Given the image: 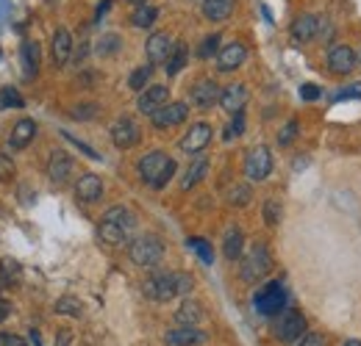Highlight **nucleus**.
I'll return each mask as SVG.
<instances>
[{"mask_svg": "<svg viewBox=\"0 0 361 346\" xmlns=\"http://www.w3.org/2000/svg\"><path fill=\"white\" fill-rule=\"evenodd\" d=\"M81 310H84V305L75 297H61L56 302V313H61V316H81Z\"/></svg>", "mask_w": 361, "mask_h": 346, "instance_id": "nucleus-39", "label": "nucleus"}, {"mask_svg": "<svg viewBox=\"0 0 361 346\" xmlns=\"http://www.w3.org/2000/svg\"><path fill=\"white\" fill-rule=\"evenodd\" d=\"M300 97H303V100H317V97H319V86L303 84V86H300Z\"/></svg>", "mask_w": 361, "mask_h": 346, "instance_id": "nucleus-50", "label": "nucleus"}, {"mask_svg": "<svg viewBox=\"0 0 361 346\" xmlns=\"http://www.w3.org/2000/svg\"><path fill=\"white\" fill-rule=\"evenodd\" d=\"M209 174V158L206 155H197L192 164H189V169H186V174L180 177V188L183 191H189V188H195L203 177Z\"/></svg>", "mask_w": 361, "mask_h": 346, "instance_id": "nucleus-27", "label": "nucleus"}, {"mask_svg": "<svg viewBox=\"0 0 361 346\" xmlns=\"http://www.w3.org/2000/svg\"><path fill=\"white\" fill-rule=\"evenodd\" d=\"M75 197H78L81 203H97V200L103 197V180L94 172L81 174L78 183H75Z\"/></svg>", "mask_w": 361, "mask_h": 346, "instance_id": "nucleus-23", "label": "nucleus"}, {"mask_svg": "<svg viewBox=\"0 0 361 346\" xmlns=\"http://www.w3.org/2000/svg\"><path fill=\"white\" fill-rule=\"evenodd\" d=\"M245 58H247V47L242 42H228L220 47V53H217V70L220 72H233V70H239L242 64H245Z\"/></svg>", "mask_w": 361, "mask_h": 346, "instance_id": "nucleus-17", "label": "nucleus"}, {"mask_svg": "<svg viewBox=\"0 0 361 346\" xmlns=\"http://www.w3.org/2000/svg\"><path fill=\"white\" fill-rule=\"evenodd\" d=\"M14 177V161L8 158V153H0V180L8 183Z\"/></svg>", "mask_w": 361, "mask_h": 346, "instance_id": "nucleus-46", "label": "nucleus"}, {"mask_svg": "<svg viewBox=\"0 0 361 346\" xmlns=\"http://www.w3.org/2000/svg\"><path fill=\"white\" fill-rule=\"evenodd\" d=\"M167 164H170V155H167L164 150H153V153H147V155L139 161V177H142L147 186H153V183L159 180V174L164 172Z\"/></svg>", "mask_w": 361, "mask_h": 346, "instance_id": "nucleus-16", "label": "nucleus"}, {"mask_svg": "<svg viewBox=\"0 0 361 346\" xmlns=\"http://www.w3.org/2000/svg\"><path fill=\"white\" fill-rule=\"evenodd\" d=\"M61 136H64V139H67L70 144H75V147H78V150H81V153H84L87 158H92V161H100V153H97V150H92V147L87 144V141L75 139V136H73V133H67V130H61Z\"/></svg>", "mask_w": 361, "mask_h": 346, "instance_id": "nucleus-44", "label": "nucleus"}, {"mask_svg": "<svg viewBox=\"0 0 361 346\" xmlns=\"http://www.w3.org/2000/svg\"><path fill=\"white\" fill-rule=\"evenodd\" d=\"M186 61H189V47H186V42H176V44H173V53H170V58L164 61V70H167V75H170V78H176L180 70L186 67Z\"/></svg>", "mask_w": 361, "mask_h": 346, "instance_id": "nucleus-29", "label": "nucleus"}, {"mask_svg": "<svg viewBox=\"0 0 361 346\" xmlns=\"http://www.w3.org/2000/svg\"><path fill=\"white\" fill-rule=\"evenodd\" d=\"M159 20V8L145 3V6H136V11L131 14V25L134 28H153V23Z\"/></svg>", "mask_w": 361, "mask_h": 346, "instance_id": "nucleus-31", "label": "nucleus"}, {"mask_svg": "<svg viewBox=\"0 0 361 346\" xmlns=\"http://www.w3.org/2000/svg\"><path fill=\"white\" fill-rule=\"evenodd\" d=\"M111 144L117 147V150H131L139 144V139H142V130L136 125L131 117H120L114 125H111Z\"/></svg>", "mask_w": 361, "mask_h": 346, "instance_id": "nucleus-7", "label": "nucleus"}, {"mask_svg": "<svg viewBox=\"0 0 361 346\" xmlns=\"http://www.w3.org/2000/svg\"><path fill=\"white\" fill-rule=\"evenodd\" d=\"M270 271H272V255H270V250H267V244L259 241V244H253V247L247 250V255L242 258L239 274H242L245 283L256 286V283H262Z\"/></svg>", "mask_w": 361, "mask_h": 346, "instance_id": "nucleus-1", "label": "nucleus"}, {"mask_svg": "<svg viewBox=\"0 0 361 346\" xmlns=\"http://www.w3.org/2000/svg\"><path fill=\"white\" fill-rule=\"evenodd\" d=\"M272 333H275V338H278L281 344H295V341H300V338L309 333V324H306L303 313H298V310H289V307H286V310H281V313H278Z\"/></svg>", "mask_w": 361, "mask_h": 346, "instance_id": "nucleus-3", "label": "nucleus"}, {"mask_svg": "<svg viewBox=\"0 0 361 346\" xmlns=\"http://www.w3.org/2000/svg\"><path fill=\"white\" fill-rule=\"evenodd\" d=\"M173 37L167 34V31H156V34H150L147 37V42H145V56H147V61L150 64H164L167 58H170V53H173Z\"/></svg>", "mask_w": 361, "mask_h": 346, "instance_id": "nucleus-13", "label": "nucleus"}, {"mask_svg": "<svg viewBox=\"0 0 361 346\" xmlns=\"http://www.w3.org/2000/svg\"><path fill=\"white\" fill-rule=\"evenodd\" d=\"M264 222L270 224V227H275L278 222H281V217H283V208H281V200H275V197H270L267 203H264Z\"/></svg>", "mask_w": 361, "mask_h": 346, "instance_id": "nucleus-38", "label": "nucleus"}, {"mask_svg": "<svg viewBox=\"0 0 361 346\" xmlns=\"http://www.w3.org/2000/svg\"><path fill=\"white\" fill-rule=\"evenodd\" d=\"M253 200V191H250V186H231V191H228V203L231 205H236V208H245L247 203Z\"/></svg>", "mask_w": 361, "mask_h": 346, "instance_id": "nucleus-36", "label": "nucleus"}, {"mask_svg": "<svg viewBox=\"0 0 361 346\" xmlns=\"http://www.w3.org/2000/svg\"><path fill=\"white\" fill-rule=\"evenodd\" d=\"M336 97H339V100H361V84H353V86L342 89Z\"/></svg>", "mask_w": 361, "mask_h": 346, "instance_id": "nucleus-49", "label": "nucleus"}, {"mask_svg": "<svg viewBox=\"0 0 361 346\" xmlns=\"http://www.w3.org/2000/svg\"><path fill=\"white\" fill-rule=\"evenodd\" d=\"M73 34L67 28H56L53 31V39H50V56H53V64L56 67H64L70 58H73Z\"/></svg>", "mask_w": 361, "mask_h": 346, "instance_id": "nucleus-18", "label": "nucleus"}, {"mask_svg": "<svg viewBox=\"0 0 361 346\" xmlns=\"http://www.w3.org/2000/svg\"><path fill=\"white\" fill-rule=\"evenodd\" d=\"M3 346H28L20 335H3Z\"/></svg>", "mask_w": 361, "mask_h": 346, "instance_id": "nucleus-51", "label": "nucleus"}, {"mask_svg": "<svg viewBox=\"0 0 361 346\" xmlns=\"http://www.w3.org/2000/svg\"><path fill=\"white\" fill-rule=\"evenodd\" d=\"M103 219H111V222H120V224H126V227H131V230H134V227H136V217H134V211H128L126 205H114V208H109V211L103 214Z\"/></svg>", "mask_w": 361, "mask_h": 346, "instance_id": "nucleus-35", "label": "nucleus"}, {"mask_svg": "<svg viewBox=\"0 0 361 346\" xmlns=\"http://www.w3.org/2000/svg\"><path fill=\"white\" fill-rule=\"evenodd\" d=\"M128 3H131V6H145L147 0H128Z\"/></svg>", "mask_w": 361, "mask_h": 346, "instance_id": "nucleus-55", "label": "nucleus"}, {"mask_svg": "<svg viewBox=\"0 0 361 346\" xmlns=\"http://www.w3.org/2000/svg\"><path fill=\"white\" fill-rule=\"evenodd\" d=\"M70 117L78 120V122H90V120L97 117V105H94V103H81V105H75V108L70 111Z\"/></svg>", "mask_w": 361, "mask_h": 346, "instance_id": "nucleus-41", "label": "nucleus"}, {"mask_svg": "<svg viewBox=\"0 0 361 346\" xmlns=\"http://www.w3.org/2000/svg\"><path fill=\"white\" fill-rule=\"evenodd\" d=\"M212 125L209 122H195L192 128L186 130V136L180 139V150L183 153H189V155H197V153H203L209 144H212Z\"/></svg>", "mask_w": 361, "mask_h": 346, "instance_id": "nucleus-11", "label": "nucleus"}, {"mask_svg": "<svg viewBox=\"0 0 361 346\" xmlns=\"http://www.w3.org/2000/svg\"><path fill=\"white\" fill-rule=\"evenodd\" d=\"M109 8H111V0H103V3L97 6V11H94V23H100V17H103Z\"/></svg>", "mask_w": 361, "mask_h": 346, "instance_id": "nucleus-52", "label": "nucleus"}, {"mask_svg": "<svg viewBox=\"0 0 361 346\" xmlns=\"http://www.w3.org/2000/svg\"><path fill=\"white\" fill-rule=\"evenodd\" d=\"M131 227H126V224H120V222H111V219H103L100 217V224H97V236H100V241L103 244H109V247H120V244H126L128 238H131Z\"/></svg>", "mask_w": 361, "mask_h": 346, "instance_id": "nucleus-19", "label": "nucleus"}, {"mask_svg": "<svg viewBox=\"0 0 361 346\" xmlns=\"http://www.w3.org/2000/svg\"><path fill=\"white\" fill-rule=\"evenodd\" d=\"M342 346H361V341H356V338H350V341H345Z\"/></svg>", "mask_w": 361, "mask_h": 346, "instance_id": "nucleus-54", "label": "nucleus"}, {"mask_svg": "<svg viewBox=\"0 0 361 346\" xmlns=\"http://www.w3.org/2000/svg\"><path fill=\"white\" fill-rule=\"evenodd\" d=\"M8 313H11V305L0 302V321H6V319H8Z\"/></svg>", "mask_w": 361, "mask_h": 346, "instance_id": "nucleus-53", "label": "nucleus"}, {"mask_svg": "<svg viewBox=\"0 0 361 346\" xmlns=\"http://www.w3.org/2000/svg\"><path fill=\"white\" fill-rule=\"evenodd\" d=\"M150 78H153V64L136 67L134 72L128 75V89H134V91H145L147 84H150Z\"/></svg>", "mask_w": 361, "mask_h": 346, "instance_id": "nucleus-33", "label": "nucleus"}, {"mask_svg": "<svg viewBox=\"0 0 361 346\" xmlns=\"http://www.w3.org/2000/svg\"><path fill=\"white\" fill-rule=\"evenodd\" d=\"M176 321L180 327H197L203 321V305L195 300H183L180 307L176 310Z\"/></svg>", "mask_w": 361, "mask_h": 346, "instance_id": "nucleus-26", "label": "nucleus"}, {"mask_svg": "<svg viewBox=\"0 0 361 346\" xmlns=\"http://www.w3.org/2000/svg\"><path fill=\"white\" fill-rule=\"evenodd\" d=\"M176 283H178V297L180 294H189V291L195 288V280H192V274H186V271H176Z\"/></svg>", "mask_w": 361, "mask_h": 346, "instance_id": "nucleus-47", "label": "nucleus"}, {"mask_svg": "<svg viewBox=\"0 0 361 346\" xmlns=\"http://www.w3.org/2000/svg\"><path fill=\"white\" fill-rule=\"evenodd\" d=\"M298 346H328V344H325V338H322L319 333H306V335L298 341Z\"/></svg>", "mask_w": 361, "mask_h": 346, "instance_id": "nucleus-48", "label": "nucleus"}, {"mask_svg": "<svg viewBox=\"0 0 361 346\" xmlns=\"http://www.w3.org/2000/svg\"><path fill=\"white\" fill-rule=\"evenodd\" d=\"M145 297H150L153 302H170L178 297V283H176V271H156L153 277L145 280L142 286Z\"/></svg>", "mask_w": 361, "mask_h": 346, "instance_id": "nucleus-5", "label": "nucleus"}, {"mask_svg": "<svg viewBox=\"0 0 361 346\" xmlns=\"http://www.w3.org/2000/svg\"><path fill=\"white\" fill-rule=\"evenodd\" d=\"M245 252V236L239 227H228L226 230V238H223V255L228 260H239Z\"/></svg>", "mask_w": 361, "mask_h": 346, "instance_id": "nucleus-28", "label": "nucleus"}, {"mask_svg": "<svg viewBox=\"0 0 361 346\" xmlns=\"http://www.w3.org/2000/svg\"><path fill=\"white\" fill-rule=\"evenodd\" d=\"M319 28H322V20H319L317 14H300V17L292 23L289 34H292V39L298 44H309L319 37Z\"/></svg>", "mask_w": 361, "mask_h": 346, "instance_id": "nucleus-15", "label": "nucleus"}, {"mask_svg": "<svg viewBox=\"0 0 361 346\" xmlns=\"http://www.w3.org/2000/svg\"><path fill=\"white\" fill-rule=\"evenodd\" d=\"M242 133H245V111H236L233 120H231V125L226 128V141L236 139V136H242Z\"/></svg>", "mask_w": 361, "mask_h": 346, "instance_id": "nucleus-43", "label": "nucleus"}, {"mask_svg": "<svg viewBox=\"0 0 361 346\" xmlns=\"http://www.w3.org/2000/svg\"><path fill=\"white\" fill-rule=\"evenodd\" d=\"M186 117H189V105L176 100V103H167L164 108H159V111L150 117V122H153L156 130H167V128L180 125V122H186Z\"/></svg>", "mask_w": 361, "mask_h": 346, "instance_id": "nucleus-9", "label": "nucleus"}, {"mask_svg": "<svg viewBox=\"0 0 361 346\" xmlns=\"http://www.w3.org/2000/svg\"><path fill=\"white\" fill-rule=\"evenodd\" d=\"M23 105H25V100H23V94L17 89L14 86L0 89V111L3 108H23Z\"/></svg>", "mask_w": 361, "mask_h": 346, "instance_id": "nucleus-37", "label": "nucleus"}, {"mask_svg": "<svg viewBox=\"0 0 361 346\" xmlns=\"http://www.w3.org/2000/svg\"><path fill=\"white\" fill-rule=\"evenodd\" d=\"M0 346H3V335H0Z\"/></svg>", "mask_w": 361, "mask_h": 346, "instance_id": "nucleus-56", "label": "nucleus"}, {"mask_svg": "<svg viewBox=\"0 0 361 346\" xmlns=\"http://www.w3.org/2000/svg\"><path fill=\"white\" fill-rule=\"evenodd\" d=\"M20 64H23V75L28 81L39 75V64H42V47H39V42H23V47H20Z\"/></svg>", "mask_w": 361, "mask_h": 346, "instance_id": "nucleus-21", "label": "nucleus"}, {"mask_svg": "<svg viewBox=\"0 0 361 346\" xmlns=\"http://www.w3.org/2000/svg\"><path fill=\"white\" fill-rule=\"evenodd\" d=\"M220 53V34H212V37H206L200 47H197V56L200 58H212V56H217Z\"/></svg>", "mask_w": 361, "mask_h": 346, "instance_id": "nucleus-40", "label": "nucleus"}, {"mask_svg": "<svg viewBox=\"0 0 361 346\" xmlns=\"http://www.w3.org/2000/svg\"><path fill=\"white\" fill-rule=\"evenodd\" d=\"M170 103V89L164 84H153L145 91H139V100H136V108L145 114V117H153L159 108H164Z\"/></svg>", "mask_w": 361, "mask_h": 346, "instance_id": "nucleus-8", "label": "nucleus"}, {"mask_svg": "<svg viewBox=\"0 0 361 346\" xmlns=\"http://www.w3.org/2000/svg\"><path fill=\"white\" fill-rule=\"evenodd\" d=\"M176 169H178V164H176V161H173V158H170V164H167V167H164V172L159 174V180H156V183H153V188H164V186H167V183H170V180H173V177H176Z\"/></svg>", "mask_w": 361, "mask_h": 346, "instance_id": "nucleus-45", "label": "nucleus"}, {"mask_svg": "<svg viewBox=\"0 0 361 346\" xmlns=\"http://www.w3.org/2000/svg\"><path fill=\"white\" fill-rule=\"evenodd\" d=\"M233 6L236 0H203L200 3V11L209 23H226L228 17L233 14Z\"/></svg>", "mask_w": 361, "mask_h": 346, "instance_id": "nucleus-25", "label": "nucleus"}, {"mask_svg": "<svg viewBox=\"0 0 361 346\" xmlns=\"http://www.w3.org/2000/svg\"><path fill=\"white\" fill-rule=\"evenodd\" d=\"M253 307L262 316H278L281 310H286V291L281 283H267L253 294Z\"/></svg>", "mask_w": 361, "mask_h": 346, "instance_id": "nucleus-4", "label": "nucleus"}, {"mask_svg": "<svg viewBox=\"0 0 361 346\" xmlns=\"http://www.w3.org/2000/svg\"><path fill=\"white\" fill-rule=\"evenodd\" d=\"M328 67L336 75H348L356 70V50L350 44H334L328 50Z\"/></svg>", "mask_w": 361, "mask_h": 346, "instance_id": "nucleus-14", "label": "nucleus"}, {"mask_svg": "<svg viewBox=\"0 0 361 346\" xmlns=\"http://www.w3.org/2000/svg\"><path fill=\"white\" fill-rule=\"evenodd\" d=\"M120 47H123V37L120 34H103L97 44H94V53L97 56H114V53H120Z\"/></svg>", "mask_w": 361, "mask_h": 346, "instance_id": "nucleus-32", "label": "nucleus"}, {"mask_svg": "<svg viewBox=\"0 0 361 346\" xmlns=\"http://www.w3.org/2000/svg\"><path fill=\"white\" fill-rule=\"evenodd\" d=\"M220 94H223V89L217 86L212 78H203V81H197V84L192 86L189 100H192V105H195V108L209 111V108H214V105L220 103Z\"/></svg>", "mask_w": 361, "mask_h": 346, "instance_id": "nucleus-10", "label": "nucleus"}, {"mask_svg": "<svg viewBox=\"0 0 361 346\" xmlns=\"http://www.w3.org/2000/svg\"><path fill=\"white\" fill-rule=\"evenodd\" d=\"M34 136H37V122L34 120H20L14 128H11V133H8V144L14 147V150H25L31 141H34Z\"/></svg>", "mask_w": 361, "mask_h": 346, "instance_id": "nucleus-24", "label": "nucleus"}, {"mask_svg": "<svg viewBox=\"0 0 361 346\" xmlns=\"http://www.w3.org/2000/svg\"><path fill=\"white\" fill-rule=\"evenodd\" d=\"M73 169H75V164H73V158L64 150H53L50 153V158H47V177H50L53 186H64L73 177Z\"/></svg>", "mask_w": 361, "mask_h": 346, "instance_id": "nucleus-12", "label": "nucleus"}, {"mask_svg": "<svg viewBox=\"0 0 361 346\" xmlns=\"http://www.w3.org/2000/svg\"><path fill=\"white\" fill-rule=\"evenodd\" d=\"M186 244H189V250L203 260L206 266H212V263H214V250H212V244H209L206 238H197V236H195V238H189Z\"/></svg>", "mask_w": 361, "mask_h": 346, "instance_id": "nucleus-34", "label": "nucleus"}, {"mask_svg": "<svg viewBox=\"0 0 361 346\" xmlns=\"http://www.w3.org/2000/svg\"><path fill=\"white\" fill-rule=\"evenodd\" d=\"M298 130H300L298 120H289V122L281 128V133H278V144H281V147H289V144L298 139Z\"/></svg>", "mask_w": 361, "mask_h": 346, "instance_id": "nucleus-42", "label": "nucleus"}, {"mask_svg": "<svg viewBox=\"0 0 361 346\" xmlns=\"http://www.w3.org/2000/svg\"><path fill=\"white\" fill-rule=\"evenodd\" d=\"M247 86L245 84H231V86L223 89V94H220V105H223V111H228L231 117L236 114V111H245V103H247Z\"/></svg>", "mask_w": 361, "mask_h": 346, "instance_id": "nucleus-22", "label": "nucleus"}, {"mask_svg": "<svg viewBox=\"0 0 361 346\" xmlns=\"http://www.w3.org/2000/svg\"><path fill=\"white\" fill-rule=\"evenodd\" d=\"M206 333H200L197 327H176L164 333V344L167 346H200L206 344Z\"/></svg>", "mask_w": 361, "mask_h": 346, "instance_id": "nucleus-20", "label": "nucleus"}, {"mask_svg": "<svg viewBox=\"0 0 361 346\" xmlns=\"http://www.w3.org/2000/svg\"><path fill=\"white\" fill-rule=\"evenodd\" d=\"M128 258L139 269H153V266H159L161 258H164V244L156 236H139V238L131 241V247H128Z\"/></svg>", "mask_w": 361, "mask_h": 346, "instance_id": "nucleus-2", "label": "nucleus"}, {"mask_svg": "<svg viewBox=\"0 0 361 346\" xmlns=\"http://www.w3.org/2000/svg\"><path fill=\"white\" fill-rule=\"evenodd\" d=\"M270 172H272L270 147H264V144L253 147V150L247 153V158H245V177L253 180V183H262V180L270 177Z\"/></svg>", "mask_w": 361, "mask_h": 346, "instance_id": "nucleus-6", "label": "nucleus"}, {"mask_svg": "<svg viewBox=\"0 0 361 346\" xmlns=\"http://www.w3.org/2000/svg\"><path fill=\"white\" fill-rule=\"evenodd\" d=\"M23 280V266L14 258H3L0 260V286H17Z\"/></svg>", "mask_w": 361, "mask_h": 346, "instance_id": "nucleus-30", "label": "nucleus"}]
</instances>
